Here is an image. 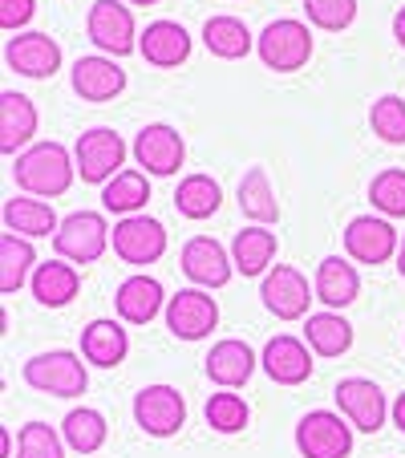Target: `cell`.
I'll return each mask as SVG.
<instances>
[{
	"label": "cell",
	"instance_id": "obj_40",
	"mask_svg": "<svg viewBox=\"0 0 405 458\" xmlns=\"http://www.w3.org/2000/svg\"><path fill=\"white\" fill-rule=\"evenodd\" d=\"M33 13H37V0H0V25L9 29V33L25 29L33 21Z\"/></svg>",
	"mask_w": 405,
	"mask_h": 458
},
{
	"label": "cell",
	"instance_id": "obj_20",
	"mask_svg": "<svg viewBox=\"0 0 405 458\" xmlns=\"http://www.w3.org/2000/svg\"><path fill=\"white\" fill-rule=\"evenodd\" d=\"M130 353V337L122 329V320H110V317H97L89 320L81 329V357L97 369H118Z\"/></svg>",
	"mask_w": 405,
	"mask_h": 458
},
{
	"label": "cell",
	"instance_id": "obj_3",
	"mask_svg": "<svg viewBox=\"0 0 405 458\" xmlns=\"http://www.w3.org/2000/svg\"><path fill=\"white\" fill-rule=\"evenodd\" d=\"M256 53L267 70L296 73V70H304L312 57V33L304 21L280 17V21H272V25H264V33L256 37Z\"/></svg>",
	"mask_w": 405,
	"mask_h": 458
},
{
	"label": "cell",
	"instance_id": "obj_32",
	"mask_svg": "<svg viewBox=\"0 0 405 458\" xmlns=\"http://www.w3.org/2000/svg\"><path fill=\"white\" fill-rule=\"evenodd\" d=\"M150 199V182L142 171H122L118 179H110L102 187V208L110 211V216H139L142 208H147Z\"/></svg>",
	"mask_w": 405,
	"mask_h": 458
},
{
	"label": "cell",
	"instance_id": "obj_11",
	"mask_svg": "<svg viewBox=\"0 0 405 458\" xmlns=\"http://www.w3.org/2000/svg\"><path fill=\"white\" fill-rule=\"evenodd\" d=\"M219 325V304L203 288H182L166 301V329L179 341H203Z\"/></svg>",
	"mask_w": 405,
	"mask_h": 458
},
{
	"label": "cell",
	"instance_id": "obj_31",
	"mask_svg": "<svg viewBox=\"0 0 405 458\" xmlns=\"http://www.w3.org/2000/svg\"><path fill=\"white\" fill-rule=\"evenodd\" d=\"M240 211L259 227H267V224H276L280 219L276 191H272V179H267L264 166H251V171L240 179Z\"/></svg>",
	"mask_w": 405,
	"mask_h": 458
},
{
	"label": "cell",
	"instance_id": "obj_6",
	"mask_svg": "<svg viewBox=\"0 0 405 458\" xmlns=\"http://www.w3.org/2000/svg\"><path fill=\"white\" fill-rule=\"evenodd\" d=\"M73 163H78L81 182H97V187H105L110 179L122 174L126 142H122V134H114L110 126H94L78 139V147H73Z\"/></svg>",
	"mask_w": 405,
	"mask_h": 458
},
{
	"label": "cell",
	"instance_id": "obj_27",
	"mask_svg": "<svg viewBox=\"0 0 405 458\" xmlns=\"http://www.w3.org/2000/svg\"><path fill=\"white\" fill-rule=\"evenodd\" d=\"M57 211L37 195H21V199L4 203V232H17L25 240H45V235H57Z\"/></svg>",
	"mask_w": 405,
	"mask_h": 458
},
{
	"label": "cell",
	"instance_id": "obj_29",
	"mask_svg": "<svg viewBox=\"0 0 405 458\" xmlns=\"http://www.w3.org/2000/svg\"><path fill=\"white\" fill-rule=\"evenodd\" d=\"M203 45H207V53H215L224 61H240L256 49V37H251V29L240 17H207Z\"/></svg>",
	"mask_w": 405,
	"mask_h": 458
},
{
	"label": "cell",
	"instance_id": "obj_14",
	"mask_svg": "<svg viewBox=\"0 0 405 458\" xmlns=\"http://www.w3.org/2000/svg\"><path fill=\"white\" fill-rule=\"evenodd\" d=\"M134 158H139V166H147V174L166 179V174H174L182 166V158H187V142H182V134L174 126H166V122H150V126L139 130V139H134Z\"/></svg>",
	"mask_w": 405,
	"mask_h": 458
},
{
	"label": "cell",
	"instance_id": "obj_44",
	"mask_svg": "<svg viewBox=\"0 0 405 458\" xmlns=\"http://www.w3.org/2000/svg\"><path fill=\"white\" fill-rule=\"evenodd\" d=\"M126 4H158V0H126Z\"/></svg>",
	"mask_w": 405,
	"mask_h": 458
},
{
	"label": "cell",
	"instance_id": "obj_12",
	"mask_svg": "<svg viewBox=\"0 0 405 458\" xmlns=\"http://www.w3.org/2000/svg\"><path fill=\"white\" fill-rule=\"evenodd\" d=\"M312 296H316V288H308V280L296 268H288V264H276L259 284V301L276 320H300L308 312Z\"/></svg>",
	"mask_w": 405,
	"mask_h": 458
},
{
	"label": "cell",
	"instance_id": "obj_10",
	"mask_svg": "<svg viewBox=\"0 0 405 458\" xmlns=\"http://www.w3.org/2000/svg\"><path fill=\"white\" fill-rule=\"evenodd\" d=\"M333 398H336V410L349 418V426H353V430H361V434H377L381 426H385V418H389L385 394H381V386H377V381H369V377L336 381Z\"/></svg>",
	"mask_w": 405,
	"mask_h": 458
},
{
	"label": "cell",
	"instance_id": "obj_25",
	"mask_svg": "<svg viewBox=\"0 0 405 458\" xmlns=\"http://www.w3.org/2000/svg\"><path fill=\"white\" fill-rule=\"evenodd\" d=\"M81 288V276L78 268H73L70 259H45V264H37L33 272V296L37 304H45V309H65V304L78 296Z\"/></svg>",
	"mask_w": 405,
	"mask_h": 458
},
{
	"label": "cell",
	"instance_id": "obj_16",
	"mask_svg": "<svg viewBox=\"0 0 405 458\" xmlns=\"http://www.w3.org/2000/svg\"><path fill=\"white\" fill-rule=\"evenodd\" d=\"M4 61H9V70L21 73V78L45 81L61 70V45L49 33H21V37H9Z\"/></svg>",
	"mask_w": 405,
	"mask_h": 458
},
{
	"label": "cell",
	"instance_id": "obj_2",
	"mask_svg": "<svg viewBox=\"0 0 405 458\" xmlns=\"http://www.w3.org/2000/svg\"><path fill=\"white\" fill-rule=\"evenodd\" d=\"M25 381L37 394H49V398H81L89 386V373L78 353L49 349V353H37L25 361Z\"/></svg>",
	"mask_w": 405,
	"mask_h": 458
},
{
	"label": "cell",
	"instance_id": "obj_19",
	"mask_svg": "<svg viewBox=\"0 0 405 458\" xmlns=\"http://www.w3.org/2000/svg\"><path fill=\"white\" fill-rule=\"evenodd\" d=\"M126 89V70L114 57H78L73 61V94L81 102H114Z\"/></svg>",
	"mask_w": 405,
	"mask_h": 458
},
{
	"label": "cell",
	"instance_id": "obj_21",
	"mask_svg": "<svg viewBox=\"0 0 405 458\" xmlns=\"http://www.w3.org/2000/svg\"><path fill=\"white\" fill-rule=\"evenodd\" d=\"M139 53L158 70H174L190 57V33L179 21H150L147 33L139 37Z\"/></svg>",
	"mask_w": 405,
	"mask_h": 458
},
{
	"label": "cell",
	"instance_id": "obj_35",
	"mask_svg": "<svg viewBox=\"0 0 405 458\" xmlns=\"http://www.w3.org/2000/svg\"><path fill=\"white\" fill-rule=\"evenodd\" d=\"M203 418H207V426L215 434H240L243 426H248L251 410L248 402L240 398V394H232V389H219V394H211L207 406H203Z\"/></svg>",
	"mask_w": 405,
	"mask_h": 458
},
{
	"label": "cell",
	"instance_id": "obj_38",
	"mask_svg": "<svg viewBox=\"0 0 405 458\" xmlns=\"http://www.w3.org/2000/svg\"><path fill=\"white\" fill-rule=\"evenodd\" d=\"M17 458H65V438L45 422H25L17 434Z\"/></svg>",
	"mask_w": 405,
	"mask_h": 458
},
{
	"label": "cell",
	"instance_id": "obj_22",
	"mask_svg": "<svg viewBox=\"0 0 405 458\" xmlns=\"http://www.w3.org/2000/svg\"><path fill=\"white\" fill-rule=\"evenodd\" d=\"M312 288H316V301L328 304L333 312L349 309V304L361 296V276H357V268L349 264V259L341 256H325L316 268V280H312Z\"/></svg>",
	"mask_w": 405,
	"mask_h": 458
},
{
	"label": "cell",
	"instance_id": "obj_36",
	"mask_svg": "<svg viewBox=\"0 0 405 458\" xmlns=\"http://www.w3.org/2000/svg\"><path fill=\"white\" fill-rule=\"evenodd\" d=\"M369 199L385 219H405V171L401 166H389V171L373 174Z\"/></svg>",
	"mask_w": 405,
	"mask_h": 458
},
{
	"label": "cell",
	"instance_id": "obj_17",
	"mask_svg": "<svg viewBox=\"0 0 405 458\" xmlns=\"http://www.w3.org/2000/svg\"><path fill=\"white\" fill-rule=\"evenodd\" d=\"M259 365H264V373L276 381V386H304V381L312 377V349L304 345L300 337L280 333V337H272L264 345Z\"/></svg>",
	"mask_w": 405,
	"mask_h": 458
},
{
	"label": "cell",
	"instance_id": "obj_41",
	"mask_svg": "<svg viewBox=\"0 0 405 458\" xmlns=\"http://www.w3.org/2000/svg\"><path fill=\"white\" fill-rule=\"evenodd\" d=\"M389 414H393V426L405 434V394H397V402L389 406Z\"/></svg>",
	"mask_w": 405,
	"mask_h": 458
},
{
	"label": "cell",
	"instance_id": "obj_24",
	"mask_svg": "<svg viewBox=\"0 0 405 458\" xmlns=\"http://www.w3.org/2000/svg\"><path fill=\"white\" fill-rule=\"evenodd\" d=\"M33 134H37V106L17 89H4L0 94V150L17 155L21 147L33 142Z\"/></svg>",
	"mask_w": 405,
	"mask_h": 458
},
{
	"label": "cell",
	"instance_id": "obj_5",
	"mask_svg": "<svg viewBox=\"0 0 405 458\" xmlns=\"http://www.w3.org/2000/svg\"><path fill=\"white\" fill-rule=\"evenodd\" d=\"M110 227H105V216L97 211H73V216L61 219L57 235H53V248H57L61 259L70 264H97L110 248Z\"/></svg>",
	"mask_w": 405,
	"mask_h": 458
},
{
	"label": "cell",
	"instance_id": "obj_28",
	"mask_svg": "<svg viewBox=\"0 0 405 458\" xmlns=\"http://www.w3.org/2000/svg\"><path fill=\"white\" fill-rule=\"evenodd\" d=\"M29 272H37L33 240H25V235H17V232H4L0 235V293L4 296L21 293Z\"/></svg>",
	"mask_w": 405,
	"mask_h": 458
},
{
	"label": "cell",
	"instance_id": "obj_7",
	"mask_svg": "<svg viewBox=\"0 0 405 458\" xmlns=\"http://www.w3.org/2000/svg\"><path fill=\"white\" fill-rule=\"evenodd\" d=\"M86 33L105 57H130L139 49V29H134V13L118 0H94V9L86 17Z\"/></svg>",
	"mask_w": 405,
	"mask_h": 458
},
{
	"label": "cell",
	"instance_id": "obj_42",
	"mask_svg": "<svg viewBox=\"0 0 405 458\" xmlns=\"http://www.w3.org/2000/svg\"><path fill=\"white\" fill-rule=\"evenodd\" d=\"M393 37H397V45L405 49V9H397V17H393Z\"/></svg>",
	"mask_w": 405,
	"mask_h": 458
},
{
	"label": "cell",
	"instance_id": "obj_18",
	"mask_svg": "<svg viewBox=\"0 0 405 458\" xmlns=\"http://www.w3.org/2000/svg\"><path fill=\"white\" fill-rule=\"evenodd\" d=\"M166 301H171V296H166L163 284H158L155 276H147V272L122 280L118 293H114V309H118V317L126 320V325H150L158 312H166Z\"/></svg>",
	"mask_w": 405,
	"mask_h": 458
},
{
	"label": "cell",
	"instance_id": "obj_37",
	"mask_svg": "<svg viewBox=\"0 0 405 458\" xmlns=\"http://www.w3.org/2000/svg\"><path fill=\"white\" fill-rule=\"evenodd\" d=\"M369 126L381 142H389V147H405V98H397V94L377 98L373 110H369Z\"/></svg>",
	"mask_w": 405,
	"mask_h": 458
},
{
	"label": "cell",
	"instance_id": "obj_15",
	"mask_svg": "<svg viewBox=\"0 0 405 458\" xmlns=\"http://www.w3.org/2000/svg\"><path fill=\"white\" fill-rule=\"evenodd\" d=\"M179 264H182V272H187V280H195L198 288H224L235 272L232 251H227L219 240H211V235H195V240H187Z\"/></svg>",
	"mask_w": 405,
	"mask_h": 458
},
{
	"label": "cell",
	"instance_id": "obj_33",
	"mask_svg": "<svg viewBox=\"0 0 405 458\" xmlns=\"http://www.w3.org/2000/svg\"><path fill=\"white\" fill-rule=\"evenodd\" d=\"M219 203H224V191H219V182L211 179V174H187V179L179 182V191H174V208L187 219L215 216Z\"/></svg>",
	"mask_w": 405,
	"mask_h": 458
},
{
	"label": "cell",
	"instance_id": "obj_8",
	"mask_svg": "<svg viewBox=\"0 0 405 458\" xmlns=\"http://www.w3.org/2000/svg\"><path fill=\"white\" fill-rule=\"evenodd\" d=\"M134 422L150 438H174L187 426V402L174 386H147L134 394Z\"/></svg>",
	"mask_w": 405,
	"mask_h": 458
},
{
	"label": "cell",
	"instance_id": "obj_4",
	"mask_svg": "<svg viewBox=\"0 0 405 458\" xmlns=\"http://www.w3.org/2000/svg\"><path fill=\"white\" fill-rule=\"evenodd\" d=\"M296 450H300V458H349L353 426L336 410H308L296 422Z\"/></svg>",
	"mask_w": 405,
	"mask_h": 458
},
{
	"label": "cell",
	"instance_id": "obj_9",
	"mask_svg": "<svg viewBox=\"0 0 405 458\" xmlns=\"http://www.w3.org/2000/svg\"><path fill=\"white\" fill-rule=\"evenodd\" d=\"M110 248L122 264H134V268L155 264V259H163V251H166V227L150 216H126L114 224Z\"/></svg>",
	"mask_w": 405,
	"mask_h": 458
},
{
	"label": "cell",
	"instance_id": "obj_13",
	"mask_svg": "<svg viewBox=\"0 0 405 458\" xmlns=\"http://www.w3.org/2000/svg\"><path fill=\"white\" fill-rule=\"evenodd\" d=\"M401 240H397V227L385 216H357L345 227V251L357 264H385L389 256H397Z\"/></svg>",
	"mask_w": 405,
	"mask_h": 458
},
{
	"label": "cell",
	"instance_id": "obj_23",
	"mask_svg": "<svg viewBox=\"0 0 405 458\" xmlns=\"http://www.w3.org/2000/svg\"><path fill=\"white\" fill-rule=\"evenodd\" d=\"M256 361H259V357L251 353L248 341L227 337V341H219V345H211V353H207V377L215 381L219 389H240L243 381L256 373Z\"/></svg>",
	"mask_w": 405,
	"mask_h": 458
},
{
	"label": "cell",
	"instance_id": "obj_34",
	"mask_svg": "<svg viewBox=\"0 0 405 458\" xmlns=\"http://www.w3.org/2000/svg\"><path fill=\"white\" fill-rule=\"evenodd\" d=\"M105 434H110L105 418L97 414V410H89V406L70 410L65 422H61V438H65V446L70 450H78V454H94V450H102Z\"/></svg>",
	"mask_w": 405,
	"mask_h": 458
},
{
	"label": "cell",
	"instance_id": "obj_43",
	"mask_svg": "<svg viewBox=\"0 0 405 458\" xmlns=\"http://www.w3.org/2000/svg\"><path fill=\"white\" fill-rule=\"evenodd\" d=\"M397 272H401V280H405V240H401V248H397Z\"/></svg>",
	"mask_w": 405,
	"mask_h": 458
},
{
	"label": "cell",
	"instance_id": "obj_39",
	"mask_svg": "<svg viewBox=\"0 0 405 458\" xmlns=\"http://www.w3.org/2000/svg\"><path fill=\"white\" fill-rule=\"evenodd\" d=\"M304 13L316 29L325 33H341L357 21V0H304Z\"/></svg>",
	"mask_w": 405,
	"mask_h": 458
},
{
	"label": "cell",
	"instance_id": "obj_1",
	"mask_svg": "<svg viewBox=\"0 0 405 458\" xmlns=\"http://www.w3.org/2000/svg\"><path fill=\"white\" fill-rule=\"evenodd\" d=\"M13 174H17V187L25 191V195L53 199V195H65V191L73 187L78 163H73V155L61 147V142H37V147L17 155Z\"/></svg>",
	"mask_w": 405,
	"mask_h": 458
},
{
	"label": "cell",
	"instance_id": "obj_26",
	"mask_svg": "<svg viewBox=\"0 0 405 458\" xmlns=\"http://www.w3.org/2000/svg\"><path fill=\"white\" fill-rule=\"evenodd\" d=\"M276 232H267V227L251 224L243 232H235L232 240V259H235V272L243 276H267L272 272V259H276Z\"/></svg>",
	"mask_w": 405,
	"mask_h": 458
},
{
	"label": "cell",
	"instance_id": "obj_30",
	"mask_svg": "<svg viewBox=\"0 0 405 458\" xmlns=\"http://www.w3.org/2000/svg\"><path fill=\"white\" fill-rule=\"evenodd\" d=\"M304 337H308V349L320 357H341L353 345V325H349L341 312H312L308 325H304Z\"/></svg>",
	"mask_w": 405,
	"mask_h": 458
}]
</instances>
